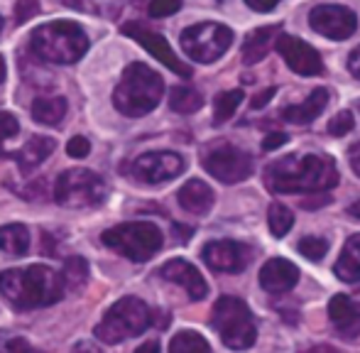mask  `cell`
<instances>
[{
  "label": "cell",
  "instance_id": "43",
  "mask_svg": "<svg viewBox=\"0 0 360 353\" xmlns=\"http://www.w3.org/2000/svg\"><path fill=\"white\" fill-rule=\"evenodd\" d=\"M328 196H316V199H307V201H302V206L304 209H314V206H326L328 204Z\"/></svg>",
  "mask_w": 360,
  "mask_h": 353
},
{
  "label": "cell",
  "instance_id": "18",
  "mask_svg": "<svg viewBox=\"0 0 360 353\" xmlns=\"http://www.w3.org/2000/svg\"><path fill=\"white\" fill-rule=\"evenodd\" d=\"M299 282V267L285 258H272L260 270V287L270 295H285Z\"/></svg>",
  "mask_w": 360,
  "mask_h": 353
},
{
  "label": "cell",
  "instance_id": "3",
  "mask_svg": "<svg viewBox=\"0 0 360 353\" xmlns=\"http://www.w3.org/2000/svg\"><path fill=\"white\" fill-rule=\"evenodd\" d=\"M165 94L162 77L147 64H130L120 77V84L113 91V105L128 118H143L155 110Z\"/></svg>",
  "mask_w": 360,
  "mask_h": 353
},
{
  "label": "cell",
  "instance_id": "25",
  "mask_svg": "<svg viewBox=\"0 0 360 353\" xmlns=\"http://www.w3.org/2000/svg\"><path fill=\"white\" fill-rule=\"evenodd\" d=\"M0 250L8 255H25L30 250V231L22 224L0 226Z\"/></svg>",
  "mask_w": 360,
  "mask_h": 353
},
{
  "label": "cell",
  "instance_id": "35",
  "mask_svg": "<svg viewBox=\"0 0 360 353\" xmlns=\"http://www.w3.org/2000/svg\"><path fill=\"white\" fill-rule=\"evenodd\" d=\"M18 130H20L18 118L13 113H8V110H0V143L8 138H15Z\"/></svg>",
  "mask_w": 360,
  "mask_h": 353
},
{
  "label": "cell",
  "instance_id": "9",
  "mask_svg": "<svg viewBox=\"0 0 360 353\" xmlns=\"http://www.w3.org/2000/svg\"><path fill=\"white\" fill-rule=\"evenodd\" d=\"M179 42L184 54L194 59V62L214 64L233 44V32L231 27H226L221 23H199L186 27L181 32Z\"/></svg>",
  "mask_w": 360,
  "mask_h": 353
},
{
  "label": "cell",
  "instance_id": "47",
  "mask_svg": "<svg viewBox=\"0 0 360 353\" xmlns=\"http://www.w3.org/2000/svg\"><path fill=\"white\" fill-rule=\"evenodd\" d=\"M3 79H5V59H3V54H0V84H3Z\"/></svg>",
  "mask_w": 360,
  "mask_h": 353
},
{
  "label": "cell",
  "instance_id": "45",
  "mask_svg": "<svg viewBox=\"0 0 360 353\" xmlns=\"http://www.w3.org/2000/svg\"><path fill=\"white\" fill-rule=\"evenodd\" d=\"M160 349V344H157V341H147V344H143L138 349V353H150V351H157Z\"/></svg>",
  "mask_w": 360,
  "mask_h": 353
},
{
  "label": "cell",
  "instance_id": "29",
  "mask_svg": "<svg viewBox=\"0 0 360 353\" xmlns=\"http://www.w3.org/2000/svg\"><path fill=\"white\" fill-rule=\"evenodd\" d=\"M169 351H174V353H189V351L209 353L211 344L201 334H196V331H179V334L169 341Z\"/></svg>",
  "mask_w": 360,
  "mask_h": 353
},
{
  "label": "cell",
  "instance_id": "34",
  "mask_svg": "<svg viewBox=\"0 0 360 353\" xmlns=\"http://www.w3.org/2000/svg\"><path fill=\"white\" fill-rule=\"evenodd\" d=\"M179 8H181V0H152L150 18H167V15H174Z\"/></svg>",
  "mask_w": 360,
  "mask_h": 353
},
{
  "label": "cell",
  "instance_id": "46",
  "mask_svg": "<svg viewBox=\"0 0 360 353\" xmlns=\"http://www.w3.org/2000/svg\"><path fill=\"white\" fill-rule=\"evenodd\" d=\"M348 214H351L353 219H360V199L356 201V204H351V206H348Z\"/></svg>",
  "mask_w": 360,
  "mask_h": 353
},
{
  "label": "cell",
  "instance_id": "15",
  "mask_svg": "<svg viewBox=\"0 0 360 353\" xmlns=\"http://www.w3.org/2000/svg\"><path fill=\"white\" fill-rule=\"evenodd\" d=\"M277 52L287 62V67L297 72L299 77H319L323 72L321 54L294 34H280L277 37Z\"/></svg>",
  "mask_w": 360,
  "mask_h": 353
},
{
  "label": "cell",
  "instance_id": "36",
  "mask_svg": "<svg viewBox=\"0 0 360 353\" xmlns=\"http://www.w3.org/2000/svg\"><path fill=\"white\" fill-rule=\"evenodd\" d=\"M67 153H69V158L81 160V158H86V155L91 153V143L84 138V135H74V138L67 143Z\"/></svg>",
  "mask_w": 360,
  "mask_h": 353
},
{
  "label": "cell",
  "instance_id": "48",
  "mask_svg": "<svg viewBox=\"0 0 360 353\" xmlns=\"http://www.w3.org/2000/svg\"><path fill=\"white\" fill-rule=\"evenodd\" d=\"M0 30H3V18H0Z\"/></svg>",
  "mask_w": 360,
  "mask_h": 353
},
{
  "label": "cell",
  "instance_id": "42",
  "mask_svg": "<svg viewBox=\"0 0 360 353\" xmlns=\"http://www.w3.org/2000/svg\"><path fill=\"white\" fill-rule=\"evenodd\" d=\"M5 349L8 351H32V346H30L25 339H10L8 344H5Z\"/></svg>",
  "mask_w": 360,
  "mask_h": 353
},
{
  "label": "cell",
  "instance_id": "10",
  "mask_svg": "<svg viewBox=\"0 0 360 353\" xmlns=\"http://www.w3.org/2000/svg\"><path fill=\"white\" fill-rule=\"evenodd\" d=\"M204 169L223 184H238L252 174V158L236 145L218 143L204 153Z\"/></svg>",
  "mask_w": 360,
  "mask_h": 353
},
{
  "label": "cell",
  "instance_id": "23",
  "mask_svg": "<svg viewBox=\"0 0 360 353\" xmlns=\"http://www.w3.org/2000/svg\"><path fill=\"white\" fill-rule=\"evenodd\" d=\"M333 272L343 282H360V233L346 240Z\"/></svg>",
  "mask_w": 360,
  "mask_h": 353
},
{
  "label": "cell",
  "instance_id": "26",
  "mask_svg": "<svg viewBox=\"0 0 360 353\" xmlns=\"http://www.w3.org/2000/svg\"><path fill=\"white\" fill-rule=\"evenodd\" d=\"M204 105V96L196 89L189 86H174L169 96V108L176 113H196Z\"/></svg>",
  "mask_w": 360,
  "mask_h": 353
},
{
  "label": "cell",
  "instance_id": "24",
  "mask_svg": "<svg viewBox=\"0 0 360 353\" xmlns=\"http://www.w3.org/2000/svg\"><path fill=\"white\" fill-rule=\"evenodd\" d=\"M67 108L64 96H37L32 101V118L39 125H59L67 115Z\"/></svg>",
  "mask_w": 360,
  "mask_h": 353
},
{
  "label": "cell",
  "instance_id": "4",
  "mask_svg": "<svg viewBox=\"0 0 360 353\" xmlns=\"http://www.w3.org/2000/svg\"><path fill=\"white\" fill-rule=\"evenodd\" d=\"M30 49L42 62L74 64L89 52V37L76 23L57 20V23L39 25L30 37Z\"/></svg>",
  "mask_w": 360,
  "mask_h": 353
},
{
  "label": "cell",
  "instance_id": "5",
  "mask_svg": "<svg viewBox=\"0 0 360 353\" xmlns=\"http://www.w3.org/2000/svg\"><path fill=\"white\" fill-rule=\"evenodd\" d=\"M152 324V309L138 297L118 300L94 329L96 339L103 344H123L125 339L140 336Z\"/></svg>",
  "mask_w": 360,
  "mask_h": 353
},
{
  "label": "cell",
  "instance_id": "30",
  "mask_svg": "<svg viewBox=\"0 0 360 353\" xmlns=\"http://www.w3.org/2000/svg\"><path fill=\"white\" fill-rule=\"evenodd\" d=\"M267 221H270V231L275 238H285L289 233V229L294 226V214L287 209L285 204H280V201H275V204L270 206V211H267Z\"/></svg>",
  "mask_w": 360,
  "mask_h": 353
},
{
  "label": "cell",
  "instance_id": "41",
  "mask_svg": "<svg viewBox=\"0 0 360 353\" xmlns=\"http://www.w3.org/2000/svg\"><path fill=\"white\" fill-rule=\"evenodd\" d=\"M348 160H351L353 172H356V174L360 176V143H358V145H353V148L348 150Z\"/></svg>",
  "mask_w": 360,
  "mask_h": 353
},
{
  "label": "cell",
  "instance_id": "37",
  "mask_svg": "<svg viewBox=\"0 0 360 353\" xmlns=\"http://www.w3.org/2000/svg\"><path fill=\"white\" fill-rule=\"evenodd\" d=\"M275 91H277L275 86H270V89L260 91V94H257L255 98L250 101V108H252V110H257V108H265V105L272 101V96H275Z\"/></svg>",
  "mask_w": 360,
  "mask_h": 353
},
{
  "label": "cell",
  "instance_id": "33",
  "mask_svg": "<svg viewBox=\"0 0 360 353\" xmlns=\"http://www.w3.org/2000/svg\"><path fill=\"white\" fill-rule=\"evenodd\" d=\"M39 13V3L37 0H18L15 3V23L18 25H25L30 18Z\"/></svg>",
  "mask_w": 360,
  "mask_h": 353
},
{
  "label": "cell",
  "instance_id": "22",
  "mask_svg": "<svg viewBox=\"0 0 360 353\" xmlns=\"http://www.w3.org/2000/svg\"><path fill=\"white\" fill-rule=\"evenodd\" d=\"M54 148H57L54 138H47V135H34V138H30L27 143L22 145V150L18 153L20 169H22L25 174L32 172V169H37L39 165H42L44 160L54 153Z\"/></svg>",
  "mask_w": 360,
  "mask_h": 353
},
{
  "label": "cell",
  "instance_id": "31",
  "mask_svg": "<svg viewBox=\"0 0 360 353\" xmlns=\"http://www.w3.org/2000/svg\"><path fill=\"white\" fill-rule=\"evenodd\" d=\"M299 253L304 255L307 260H321L323 255L328 253V240L326 238H319V236H307V238H302L299 240Z\"/></svg>",
  "mask_w": 360,
  "mask_h": 353
},
{
  "label": "cell",
  "instance_id": "13",
  "mask_svg": "<svg viewBox=\"0 0 360 353\" xmlns=\"http://www.w3.org/2000/svg\"><path fill=\"white\" fill-rule=\"evenodd\" d=\"M123 32L128 34V37H133L138 44H143V47L157 59V62H162L167 69H172L174 74H179V77H184V79H189L191 74H194L189 64H184L179 57H176L174 49L169 47V42H167L162 34L147 30L143 23H125L123 25Z\"/></svg>",
  "mask_w": 360,
  "mask_h": 353
},
{
  "label": "cell",
  "instance_id": "12",
  "mask_svg": "<svg viewBox=\"0 0 360 353\" xmlns=\"http://www.w3.org/2000/svg\"><path fill=\"white\" fill-rule=\"evenodd\" d=\"M184 172V160L181 155L160 150V153H145L130 165V174L143 184H162Z\"/></svg>",
  "mask_w": 360,
  "mask_h": 353
},
{
  "label": "cell",
  "instance_id": "38",
  "mask_svg": "<svg viewBox=\"0 0 360 353\" xmlns=\"http://www.w3.org/2000/svg\"><path fill=\"white\" fill-rule=\"evenodd\" d=\"M287 140L289 138L285 133H272V135H267V138L262 140V150H275V148H280V145H285Z\"/></svg>",
  "mask_w": 360,
  "mask_h": 353
},
{
  "label": "cell",
  "instance_id": "14",
  "mask_svg": "<svg viewBox=\"0 0 360 353\" xmlns=\"http://www.w3.org/2000/svg\"><path fill=\"white\" fill-rule=\"evenodd\" d=\"M201 258L211 270L236 275L250 265L252 248L245 243H238V240H211L201 250Z\"/></svg>",
  "mask_w": 360,
  "mask_h": 353
},
{
  "label": "cell",
  "instance_id": "2",
  "mask_svg": "<svg viewBox=\"0 0 360 353\" xmlns=\"http://www.w3.org/2000/svg\"><path fill=\"white\" fill-rule=\"evenodd\" d=\"M64 275L47 265H30L0 272V292L15 309L49 307L64 297Z\"/></svg>",
  "mask_w": 360,
  "mask_h": 353
},
{
  "label": "cell",
  "instance_id": "17",
  "mask_svg": "<svg viewBox=\"0 0 360 353\" xmlns=\"http://www.w3.org/2000/svg\"><path fill=\"white\" fill-rule=\"evenodd\" d=\"M328 319L341 339L351 341L360 336V302L346 295H336L328 302Z\"/></svg>",
  "mask_w": 360,
  "mask_h": 353
},
{
  "label": "cell",
  "instance_id": "32",
  "mask_svg": "<svg viewBox=\"0 0 360 353\" xmlns=\"http://www.w3.org/2000/svg\"><path fill=\"white\" fill-rule=\"evenodd\" d=\"M353 128H356V118H353L351 110H341V113H338L336 118H331V123H328V133H331L333 138H343V135H348Z\"/></svg>",
  "mask_w": 360,
  "mask_h": 353
},
{
  "label": "cell",
  "instance_id": "21",
  "mask_svg": "<svg viewBox=\"0 0 360 353\" xmlns=\"http://www.w3.org/2000/svg\"><path fill=\"white\" fill-rule=\"evenodd\" d=\"M280 30L282 25H270V27H260L248 34L245 42H243V62L250 67V64H257L260 59H265L275 37L280 34Z\"/></svg>",
  "mask_w": 360,
  "mask_h": 353
},
{
  "label": "cell",
  "instance_id": "8",
  "mask_svg": "<svg viewBox=\"0 0 360 353\" xmlns=\"http://www.w3.org/2000/svg\"><path fill=\"white\" fill-rule=\"evenodd\" d=\"M54 201L67 209H89L105 201V181L91 169H67L54 181Z\"/></svg>",
  "mask_w": 360,
  "mask_h": 353
},
{
  "label": "cell",
  "instance_id": "19",
  "mask_svg": "<svg viewBox=\"0 0 360 353\" xmlns=\"http://www.w3.org/2000/svg\"><path fill=\"white\" fill-rule=\"evenodd\" d=\"M176 199H179V204L184 211L196 214V216H204V214H209L211 206H214V189L201 179H189L179 191H176Z\"/></svg>",
  "mask_w": 360,
  "mask_h": 353
},
{
  "label": "cell",
  "instance_id": "1",
  "mask_svg": "<svg viewBox=\"0 0 360 353\" xmlns=\"http://www.w3.org/2000/svg\"><path fill=\"white\" fill-rule=\"evenodd\" d=\"M341 174L328 155H289L275 160L265 169V184L275 194H304L326 191L338 184Z\"/></svg>",
  "mask_w": 360,
  "mask_h": 353
},
{
  "label": "cell",
  "instance_id": "39",
  "mask_svg": "<svg viewBox=\"0 0 360 353\" xmlns=\"http://www.w3.org/2000/svg\"><path fill=\"white\" fill-rule=\"evenodd\" d=\"M245 3L250 5L252 10H257V13H270L272 8H277L280 0H245Z\"/></svg>",
  "mask_w": 360,
  "mask_h": 353
},
{
  "label": "cell",
  "instance_id": "28",
  "mask_svg": "<svg viewBox=\"0 0 360 353\" xmlns=\"http://www.w3.org/2000/svg\"><path fill=\"white\" fill-rule=\"evenodd\" d=\"M86 282H89V263H86L81 255L67 258V263H64V285H67L69 290L79 292V290H84Z\"/></svg>",
  "mask_w": 360,
  "mask_h": 353
},
{
  "label": "cell",
  "instance_id": "6",
  "mask_svg": "<svg viewBox=\"0 0 360 353\" xmlns=\"http://www.w3.org/2000/svg\"><path fill=\"white\" fill-rule=\"evenodd\" d=\"M101 240L113 253L123 255L133 263H145L162 248L165 236L150 221H130V224H120L103 231Z\"/></svg>",
  "mask_w": 360,
  "mask_h": 353
},
{
  "label": "cell",
  "instance_id": "44",
  "mask_svg": "<svg viewBox=\"0 0 360 353\" xmlns=\"http://www.w3.org/2000/svg\"><path fill=\"white\" fill-rule=\"evenodd\" d=\"M62 3L74 10H89V0H62Z\"/></svg>",
  "mask_w": 360,
  "mask_h": 353
},
{
  "label": "cell",
  "instance_id": "20",
  "mask_svg": "<svg viewBox=\"0 0 360 353\" xmlns=\"http://www.w3.org/2000/svg\"><path fill=\"white\" fill-rule=\"evenodd\" d=\"M326 105H328V89H314L302 103L287 105V108L282 110V118L294 125H307V123H311L314 118H319Z\"/></svg>",
  "mask_w": 360,
  "mask_h": 353
},
{
  "label": "cell",
  "instance_id": "16",
  "mask_svg": "<svg viewBox=\"0 0 360 353\" xmlns=\"http://www.w3.org/2000/svg\"><path fill=\"white\" fill-rule=\"evenodd\" d=\"M157 272H160L162 280L179 285L181 290L189 295V300L199 302L209 295V285H206V280L201 277V272L191 263H186V260H179V258L169 260V263H165Z\"/></svg>",
  "mask_w": 360,
  "mask_h": 353
},
{
  "label": "cell",
  "instance_id": "7",
  "mask_svg": "<svg viewBox=\"0 0 360 353\" xmlns=\"http://www.w3.org/2000/svg\"><path fill=\"white\" fill-rule=\"evenodd\" d=\"M211 324L218 331L221 341L228 349H250L257 339V326H255V316L248 309V304L238 297H221L214 304L211 312Z\"/></svg>",
  "mask_w": 360,
  "mask_h": 353
},
{
  "label": "cell",
  "instance_id": "40",
  "mask_svg": "<svg viewBox=\"0 0 360 353\" xmlns=\"http://www.w3.org/2000/svg\"><path fill=\"white\" fill-rule=\"evenodd\" d=\"M348 69H351L353 77L360 79V44L351 52V57H348Z\"/></svg>",
  "mask_w": 360,
  "mask_h": 353
},
{
  "label": "cell",
  "instance_id": "11",
  "mask_svg": "<svg viewBox=\"0 0 360 353\" xmlns=\"http://www.w3.org/2000/svg\"><path fill=\"white\" fill-rule=\"evenodd\" d=\"M309 25L314 32L343 42L358 30V15L346 5H319L309 13Z\"/></svg>",
  "mask_w": 360,
  "mask_h": 353
},
{
  "label": "cell",
  "instance_id": "27",
  "mask_svg": "<svg viewBox=\"0 0 360 353\" xmlns=\"http://www.w3.org/2000/svg\"><path fill=\"white\" fill-rule=\"evenodd\" d=\"M243 91L236 89V91H226V94H218L216 96V103H214V123L221 125L226 120H231L236 115L238 105L243 103Z\"/></svg>",
  "mask_w": 360,
  "mask_h": 353
}]
</instances>
